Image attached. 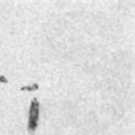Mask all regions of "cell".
I'll list each match as a JSON object with an SVG mask.
<instances>
[{
    "instance_id": "1",
    "label": "cell",
    "mask_w": 135,
    "mask_h": 135,
    "mask_svg": "<svg viewBox=\"0 0 135 135\" xmlns=\"http://www.w3.org/2000/svg\"><path fill=\"white\" fill-rule=\"evenodd\" d=\"M40 105L37 100H33L31 105H30V111H28V131L33 132L36 128H37L38 124V115H40Z\"/></svg>"
}]
</instances>
